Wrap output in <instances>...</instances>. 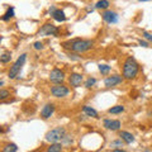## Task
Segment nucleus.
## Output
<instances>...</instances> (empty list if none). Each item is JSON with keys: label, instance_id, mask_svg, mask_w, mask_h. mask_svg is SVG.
Instances as JSON below:
<instances>
[{"label": "nucleus", "instance_id": "1", "mask_svg": "<svg viewBox=\"0 0 152 152\" xmlns=\"http://www.w3.org/2000/svg\"><path fill=\"white\" fill-rule=\"evenodd\" d=\"M138 71H140V65L137 64L134 57L129 56L123 64V77L127 80H132L137 76Z\"/></svg>", "mask_w": 152, "mask_h": 152}, {"label": "nucleus", "instance_id": "2", "mask_svg": "<svg viewBox=\"0 0 152 152\" xmlns=\"http://www.w3.org/2000/svg\"><path fill=\"white\" fill-rule=\"evenodd\" d=\"M93 45L94 42L90 39H75L70 43V47H71V51L76 52V53H84V52L91 50Z\"/></svg>", "mask_w": 152, "mask_h": 152}, {"label": "nucleus", "instance_id": "3", "mask_svg": "<svg viewBox=\"0 0 152 152\" xmlns=\"http://www.w3.org/2000/svg\"><path fill=\"white\" fill-rule=\"evenodd\" d=\"M66 136V129L64 127H56L46 133V141L51 143H60Z\"/></svg>", "mask_w": 152, "mask_h": 152}, {"label": "nucleus", "instance_id": "4", "mask_svg": "<svg viewBox=\"0 0 152 152\" xmlns=\"http://www.w3.org/2000/svg\"><path fill=\"white\" fill-rule=\"evenodd\" d=\"M26 60H27V55L26 53H23V55H20L18 57V60L13 64L10 70H9V79L13 80V79L18 77V75H19V72H20V70L23 67V65H24V62H26Z\"/></svg>", "mask_w": 152, "mask_h": 152}, {"label": "nucleus", "instance_id": "5", "mask_svg": "<svg viewBox=\"0 0 152 152\" xmlns=\"http://www.w3.org/2000/svg\"><path fill=\"white\" fill-rule=\"evenodd\" d=\"M70 90L67 86H65V85L60 84V85H55V86L51 88V94L53 95L55 98H64L66 95H69Z\"/></svg>", "mask_w": 152, "mask_h": 152}, {"label": "nucleus", "instance_id": "6", "mask_svg": "<svg viewBox=\"0 0 152 152\" xmlns=\"http://www.w3.org/2000/svg\"><path fill=\"white\" fill-rule=\"evenodd\" d=\"M50 80H51V83H53L56 85L62 84L64 80H65L64 71H61L60 69H53L51 71V74H50Z\"/></svg>", "mask_w": 152, "mask_h": 152}, {"label": "nucleus", "instance_id": "7", "mask_svg": "<svg viewBox=\"0 0 152 152\" xmlns=\"http://www.w3.org/2000/svg\"><path fill=\"white\" fill-rule=\"evenodd\" d=\"M58 34V28L53 24L47 23L39 29V36H57Z\"/></svg>", "mask_w": 152, "mask_h": 152}, {"label": "nucleus", "instance_id": "8", "mask_svg": "<svg viewBox=\"0 0 152 152\" xmlns=\"http://www.w3.org/2000/svg\"><path fill=\"white\" fill-rule=\"evenodd\" d=\"M102 18L107 23H109V24H113V23H117L118 20H119V15L113 10H104L102 13Z\"/></svg>", "mask_w": 152, "mask_h": 152}, {"label": "nucleus", "instance_id": "9", "mask_svg": "<svg viewBox=\"0 0 152 152\" xmlns=\"http://www.w3.org/2000/svg\"><path fill=\"white\" fill-rule=\"evenodd\" d=\"M123 81V77L119 75H113V76H108V77L104 80V85L107 88H112V86H115V85L121 84Z\"/></svg>", "mask_w": 152, "mask_h": 152}, {"label": "nucleus", "instance_id": "10", "mask_svg": "<svg viewBox=\"0 0 152 152\" xmlns=\"http://www.w3.org/2000/svg\"><path fill=\"white\" fill-rule=\"evenodd\" d=\"M83 80H84V76L81 74H76V72L71 74L70 77H69L70 85H71V86H74V88H79L80 85H81Z\"/></svg>", "mask_w": 152, "mask_h": 152}, {"label": "nucleus", "instance_id": "11", "mask_svg": "<svg viewBox=\"0 0 152 152\" xmlns=\"http://www.w3.org/2000/svg\"><path fill=\"white\" fill-rule=\"evenodd\" d=\"M53 112H55V105L53 104H51V103H48V104H46V105L42 108L41 117L43 118V119H48L52 114H53Z\"/></svg>", "mask_w": 152, "mask_h": 152}, {"label": "nucleus", "instance_id": "12", "mask_svg": "<svg viewBox=\"0 0 152 152\" xmlns=\"http://www.w3.org/2000/svg\"><path fill=\"white\" fill-rule=\"evenodd\" d=\"M104 127L110 131H118L121 128V122L119 121H112V119H105L104 121Z\"/></svg>", "mask_w": 152, "mask_h": 152}, {"label": "nucleus", "instance_id": "13", "mask_svg": "<svg viewBox=\"0 0 152 152\" xmlns=\"http://www.w3.org/2000/svg\"><path fill=\"white\" fill-rule=\"evenodd\" d=\"M121 137H122V141H124L126 143H128V145H131V143L134 142V136H133L132 133L127 132V131L121 132Z\"/></svg>", "mask_w": 152, "mask_h": 152}, {"label": "nucleus", "instance_id": "14", "mask_svg": "<svg viewBox=\"0 0 152 152\" xmlns=\"http://www.w3.org/2000/svg\"><path fill=\"white\" fill-rule=\"evenodd\" d=\"M52 18L55 19L56 22H65L66 20V15H65V12L61 10V9H57V10L52 14Z\"/></svg>", "mask_w": 152, "mask_h": 152}, {"label": "nucleus", "instance_id": "15", "mask_svg": "<svg viewBox=\"0 0 152 152\" xmlns=\"http://www.w3.org/2000/svg\"><path fill=\"white\" fill-rule=\"evenodd\" d=\"M83 112L86 114L88 117H93V118H98V112L94 108L89 107V105H84L83 107Z\"/></svg>", "mask_w": 152, "mask_h": 152}, {"label": "nucleus", "instance_id": "16", "mask_svg": "<svg viewBox=\"0 0 152 152\" xmlns=\"http://www.w3.org/2000/svg\"><path fill=\"white\" fill-rule=\"evenodd\" d=\"M46 152H62V145L61 143H51Z\"/></svg>", "mask_w": 152, "mask_h": 152}, {"label": "nucleus", "instance_id": "17", "mask_svg": "<svg viewBox=\"0 0 152 152\" xmlns=\"http://www.w3.org/2000/svg\"><path fill=\"white\" fill-rule=\"evenodd\" d=\"M109 5H110V3H109L108 0H100V1H98L96 4H95V8H96V9H103V10H107V9L109 8Z\"/></svg>", "mask_w": 152, "mask_h": 152}, {"label": "nucleus", "instance_id": "18", "mask_svg": "<svg viewBox=\"0 0 152 152\" xmlns=\"http://www.w3.org/2000/svg\"><path fill=\"white\" fill-rule=\"evenodd\" d=\"M18 147L15 143H7L3 147V152H17Z\"/></svg>", "mask_w": 152, "mask_h": 152}, {"label": "nucleus", "instance_id": "19", "mask_svg": "<svg viewBox=\"0 0 152 152\" xmlns=\"http://www.w3.org/2000/svg\"><path fill=\"white\" fill-rule=\"evenodd\" d=\"M14 17V8L13 7H10V8H8V10H7V13L3 15V18H1V20H4V22H8L10 18H13Z\"/></svg>", "mask_w": 152, "mask_h": 152}, {"label": "nucleus", "instance_id": "20", "mask_svg": "<svg viewBox=\"0 0 152 152\" xmlns=\"http://www.w3.org/2000/svg\"><path fill=\"white\" fill-rule=\"evenodd\" d=\"M108 112L110 114H119L122 112H124V107H123V105H115V107H112Z\"/></svg>", "mask_w": 152, "mask_h": 152}, {"label": "nucleus", "instance_id": "21", "mask_svg": "<svg viewBox=\"0 0 152 152\" xmlns=\"http://www.w3.org/2000/svg\"><path fill=\"white\" fill-rule=\"evenodd\" d=\"M10 60H12V53L10 52H4V53L0 56V61H1V64H8Z\"/></svg>", "mask_w": 152, "mask_h": 152}, {"label": "nucleus", "instance_id": "22", "mask_svg": "<svg viewBox=\"0 0 152 152\" xmlns=\"http://www.w3.org/2000/svg\"><path fill=\"white\" fill-rule=\"evenodd\" d=\"M110 66H108V65H99V71L103 74V75H107L109 71H110Z\"/></svg>", "mask_w": 152, "mask_h": 152}, {"label": "nucleus", "instance_id": "23", "mask_svg": "<svg viewBox=\"0 0 152 152\" xmlns=\"http://www.w3.org/2000/svg\"><path fill=\"white\" fill-rule=\"evenodd\" d=\"M95 84H96V79L95 77H89L86 81H85V86H86L88 89H90L91 86H94Z\"/></svg>", "mask_w": 152, "mask_h": 152}, {"label": "nucleus", "instance_id": "24", "mask_svg": "<svg viewBox=\"0 0 152 152\" xmlns=\"http://www.w3.org/2000/svg\"><path fill=\"white\" fill-rule=\"evenodd\" d=\"M9 96H10V93H9L8 91V90H5V89H1V90H0V100H5V99L7 98H9Z\"/></svg>", "mask_w": 152, "mask_h": 152}, {"label": "nucleus", "instance_id": "25", "mask_svg": "<svg viewBox=\"0 0 152 152\" xmlns=\"http://www.w3.org/2000/svg\"><path fill=\"white\" fill-rule=\"evenodd\" d=\"M33 47H34V50H43V43L42 42H34V45H33Z\"/></svg>", "mask_w": 152, "mask_h": 152}, {"label": "nucleus", "instance_id": "26", "mask_svg": "<svg viewBox=\"0 0 152 152\" xmlns=\"http://www.w3.org/2000/svg\"><path fill=\"white\" fill-rule=\"evenodd\" d=\"M123 143H122V141L121 140H118V141H114L110 143V147H122Z\"/></svg>", "mask_w": 152, "mask_h": 152}, {"label": "nucleus", "instance_id": "27", "mask_svg": "<svg viewBox=\"0 0 152 152\" xmlns=\"http://www.w3.org/2000/svg\"><path fill=\"white\" fill-rule=\"evenodd\" d=\"M142 34H143V37L146 38L147 41H150V42H152V34L151 33H148V32H146V31H143V33H142Z\"/></svg>", "mask_w": 152, "mask_h": 152}, {"label": "nucleus", "instance_id": "28", "mask_svg": "<svg viewBox=\"0 0 152 152\" xmlns=\"http://www.w3.org/2000/svg\"><path fill=\"white\" fill-rule=\"evenodd\" d=\"M138 45H140L141 47H150V46H148V42L143 41V39H140V41H138Z\"/></svg>", "mask_w": 152, "mask_h": 152}, {"label": "nucleus", "instance_id": "29", "mask_svg": "<svg viewBox=\"0 0 152 152\" xmlns=\"http://www.w3.org/2000/svg\"><path fill=\"white\" fill-rule=\"evenodd\" d=\"M69 137H70V136H65V138L62 140L65 143H71V142H72V138H69Z\"/></svg>", "mask_w": 152, "mask_h": 152}, {"label": "nucleus", "instance_id": "30", "mask_svg": "<svg viewBox=\"0 0 152 152\" xmlns=\"http://www.w3.org/2000/svg\"><path fill=\"white\" fill-rule=\"evenodd\" d=\"M56 10H57V9H56L55 7H51V8H50V14H51V15H52V14H53V13H55Z\"/></svg>", "mask_w": 152, "mask_h": 152}, {"label": "nucleus", "instance_id": "31", "mask_svg": "<svg viewBox=\"0 0 152 152\" xmlns=\"http://www.w3.org/2000/svg\"><path fill=\"white\" fill-rule=\"evenodd\" d=\"M113 152H128V151H124V150H122V148H114Z\"/></svg>", "mask_w": 152, "mask_h": 152}, {"label": "nucleus", "instance_id": "32", "mask_svg": "<svg viewBox=\"0 0 152 152\" xmlns=\"http://www.w3.org/2000/svg\"><path fill=\"white\" fill-rule=\"evenodd\" d=\"M145 152H152L151 150H145Z\"/></svg>", "mask_w": 152, "mask_h": 152}]
</instances>
